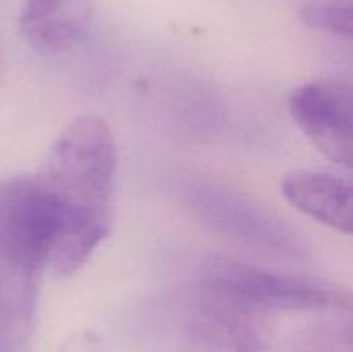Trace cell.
<instances>
[{"instance_id": "obj_1", "label": "cell", "mask_w": 353, "mask_h": 352, "mask_svg": "<svg viewBox=\"0 0 353 352\" xmlns=\"http://www.w3.org/2000/svg\"><path fill=\"white\" fill-rule=\"evenodd\" d=\"M117 166L119 154L109 124L85 114L65 126L37 173L64 213V230L48 266L59 278L78 271L109 235Z\"/></svg>"}, {"instance_id": "obj_11", "label": "cell", "mask_w": 353, "mask_h": 352, "mask_svg": "<svg viewBox=\"0 0 353 352\" xmlns=\"http://www.w3.org/2000/svg\"><path fill=\"white\" fill-rule=\"evenodd\" d=\"M2 64H3V57H2V41H0V72H2Z\"/></svg>"}, {"instance_id": "obj_2", "label": "cell", "mask_w": 353, "mask_h": 352, "mask_svg": "<svg viewBox=\"0 0 353 352\" xmlns=\"http://www.w3.org/2000/svg\"><path fill=\"white\" fill-rule=\"evenodd\" d=\"M62 230L61 204L38 175L0 183V255L21 275L48 269Z\"/></svg>"}, {"instance_id": "obj_7", "label": "cell", "mask_w": 353, "mask_h": 352, "mask_svg": "<svg viewBox=\"0 0 353 352\" xmlns=\"http://www.w3.org/2000/svg\"><path fill=\"white\" fill-rule=\"evenodd\" d=\"M283 195L303 214L353 237V183L333 175L299 169L285 175Z\"/></svg>"}, {"instance_id": "obj_8", "label": "cell", "mask_w": 353, "mask_h": 352, "mask_svg": "<svg viewBox=\"0 0 353 352\" xmlns=\"http://www.w3.org/2000/svg\"><path fill=\"white\" fill-rule=\"evenodd\" d=\"M283 352H353V331L330 326L307 328L293 335Z\"/></svg>"}, {"instance_id": "obj_6", "label": "cell", "mask_w": 353, "mask_h": 352, "mask_svg": "<svg viewBox=\"0 0 353 352\" xmlns=\"http://www.w3.org/2000/svg\"><path fill=\"white\" fill-rule=\"evenodd\" d=\"M95 17V0H28L19 30L31 48L41 54H64L81 43Z\"/></svg>"}, {"instance_id": "obj_3", "label": "cell", "mask_w": 353, "mask_h": 352, "mask_svg": "<svg viewBox=\"0 0 353 352\" xmlns=\"http://www.w3.org/2000/svg\"><path fill=\"white\" fill-rule=\"evenodd\" d=\"M196 286L221 302L252 314L323 309L338 302L336 292L319 282L223 257L203 266Z\"/></svg>"}, {"instance_id": "obj_10", "label": "cell", "mask_w": 353, "mask_h": 352, "mask_svg": "<svg viewBox=\"0 0 353 352\" xmlns=\"http://www.w3.org/2000/svg\"><path fill=\"white\" fill-rule=\"evenodd\" d=\"M59 352H110L102 337L90 330L72 331L62 342Z\"/></svg>"}, {"instance_id": "obj_4", "label": "cell", "mask_w": 353, "mask_h": 352, "mask_svg": "<svg viewBox=\"0 0 353 352\" xmlns=\"http://www.w3.org/2000/svg\"><path fill=\"white\" fill-rule=\"evenodd\" d=\"M183 199L207 226L231 240L286 257L305 254V244L293 228L230 186L192 179L183 186Z\"/></svg>"}, {"instance_id": "obj_9", "label": "cell", "mask_w": 353, "mask_h": 352, "mask_svg": "<svg viewBox=\"0 0 353 352\" xmlns=\"http://www.w3.org/2000/svg\"><path fill=\"white\" fill-rule=\"evenodd\" d=\"M300 19L316 31L353 40V3L303 7Z\"/></svg>"}, {"instance_id": "obj_5", "label": "cell", "mask_w": 353, "mask_h": 352, "mask_svg": "<svg viewBox=\"0 0 353 352\" xmlns=\"http://www.w3.org/2000/svg\"><path fill=\"white\" fill-rule=\"evenodd\" d=\"M290 113L310 141L334 162L353 169V88L312 81L290 99Z\"/></svg>"}]
</instances>
